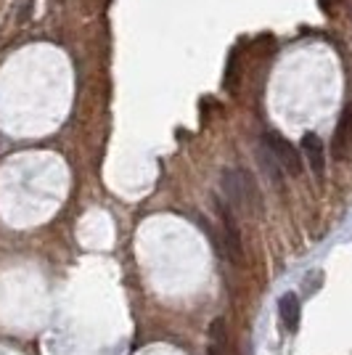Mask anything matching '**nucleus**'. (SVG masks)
Instances as JSON below:
<instances>
[{
    "label": "nucleus",
    "mask_w": 352,
    "mask_h": 355,
    "mask_svg": "<svg viewBox=\"0 0 352 355\" xmlns=\"http://www.w3.org/2000/svg\"><path fill=\"white\" fill-rule=\"evenodd\" d=\"M220 186H222V196L231 205V209H249V212L254 209V212H260L263 196H260V189H257L252 173H247L244 167L225 170L220 178Z\"/></svg>",
    "instance_id": "1"
},
{
    "label": "nucleus",
    "mask_w": 352,
    "mask_h": 355,
    "mask_svg": "<svg viewBox=\"0 0 352 355\" xmlns=\"http://www.w3.org/2000/svg\"><path fill=\"white\" fill-rule=\"evenodd\" d=\"M263 146L276 157V162L283 167V173H289V175H299L302 173V154L281 133H265Z\"/></svg>",
    "instance_id": "2"
},
{
    "label": "nucleus",
    "mask_w": 352,
    "mask_h": 355,
    "mask_svg": "<svg viewBox=\"0 0 352 355\" xmlns=\"http://www.w3.org/2000/svg\"><path fill=\"white\" fill-rule=\"evenodd\" d=\"M220 220H222V236H220L222 250H225V254L234 260L236 266H241L244 263V241H241V231H238V223L234 218V209L220 205Z\"/></svg>",
    "instance_id": "3"
},
{
    "label": "nucleus",
    "mask_w": 352,
    "mask_h": 355,
    "mask_svg": "<svg viewBox=\"0 0 352 355\" xmlns=\"http://www.w3.org/2000/svg\"><path fill=\"white\" fill-rule=\"evenodd\" d=\"M331 154L337 162L350 159L352 154V104H347L342 109V117L337 122V130H334V141H331Z\"/></svg>",
    "instance_id": "4"
},
{
    "label": "nucleus",
    "mask_w": 352,
    "mask_h": 355,
    "mask_svg": "<svg viewBox=\"0 0 352 355\" xmlns=\"http://www.w3.org/2000/svg\"><path fill=\"white\" fill-rule=\"evenodd\" d=\"M302 154H305V159L313 167V173L323 178V173H326V151H323V141L315 133H305V138H302Z\"/></svg>",
    "instance_id": "5"
},
{
    "label": "nucleus",
    "mask_w": 352,
    "mask_h": 355,
    "mask_svg": "<svg viewBox=\"0 0 352 355\" xmlns=\"http://www.w3.org/2000/svg\"><path fill=\"white\" fill-rule=\"evenodd\" d=\"M279 315L289 331H297V326H299V297L294 292H286L279 300Z\"/></svg>",
    "instance_id": "6"
},
{
    "label": "nucleus",
    "mask_w": 352,
    "mask_h": 355,
    "mask_svg": "<svg viewBox=\"0 0 352 355\" xmlns=\"http://www.w3.org/2000/svg\"><path fill=\"white\" fill-rule=\"evenodd\" d=\"M257 154H260L257 159H260V167L265 170L267 180H270V183H276L279 189H283V167L276 162V157H273V154H270V151H267L263 144H260V151H257Z\"/></svg>",
    "instance_id": "7"
}]
</instances>
